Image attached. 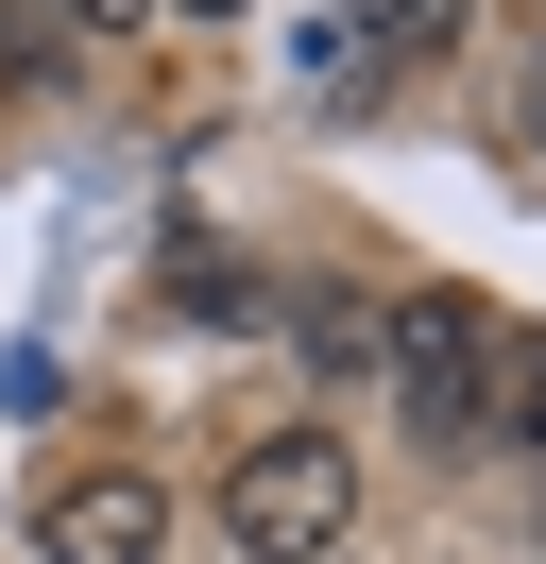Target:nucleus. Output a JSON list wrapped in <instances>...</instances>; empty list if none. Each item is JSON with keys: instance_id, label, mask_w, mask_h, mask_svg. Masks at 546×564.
I'll return each mask as SVG.
<instances>
[{"instance_id": "obj_1", "label": "nucleus", "mask_w": 546, "mask_h": 564, "mask_svg": "<svg viewBox=\"0 0 546 564\" xmlns=\"http://www.w3.org/2000/svg\"><path fill=\"white\" fill-rule=\"evenodd\" d=\"M341 530H359V445L341 427H256L222 462V547L239 564H341Z\"/></svg>"}, {"instance_id": "obj_2", "label": "nucleus", "mask_w": 546, "mask_h": 564, "mask_svg": "<svg viewBox=\"0 0 546 564\" xmlns=\"http://www.w3.org/2000/svg\"><path fill=\"white\" fill-rule=\"evenodd\" d=\"M393 411H410V462H478V427H495V308L478 291H410Z\"/></svg>"}, {"instance_id": "obj_3", "label": "nucleus", "mask_w": 546, "mask_h": 564, "mask_svg": "<svg viewBox=\"0 0 546 564\" xmlns=\"http://www.w3.org/2000/svg\"><path fill=\"white\" fill-rule=\"evenodd\" d=\"M34 564H171V496L154 462H86L34 496Z\"/></svg>"}, {"instance_id": "obj_4", "label": "nucleus", "mask_w": 546, "mask_h": 564, "mask_svg": "<svg viewBox=\"0 0 546 564\" xmlns=\"http://www.w3.org/2000/svg\"><path fill=\"white\" fill-rule=\"evenodd\" d=\"M341 18H359V35L393 52V69H444V52H461V18H478V0H341Z\"/></svg>"}, {"instance_id": "obj_5", "label": "nucleus", "mask_w": 546, "mask_h": 564, "mask_svg": "<svg viewBox=\"0 0 546 564\" xmlns=\"http://www.w3.org/2000/svg\"><path fill=\"white\" fill-rule=\"evenodd\" d=\"M307 359H325V377H393V325H375V291H307Z\"/></svg>"}, {"instance_id": "obj_6", "label": "nucleus", "mask_w": 546, "mask_h": 564, "mask_svg": "<svg viewBox=\"0 0 546 564\" xmlns=\"http://www.w3.org/2000/svg\"><path fill=\"white\" fill-rule=\"evenodd\" d=\"M546 462V343H495V427H478V462Z\"/></svg>"}, {"instance_id": "obj_7", "label": "nucleus", "mask_w": 546, "mask_h": 564, "mask_svg": "<svg viewBox=\"0 0 546 564\" xmlns=\"http://www.w3.org/2000/svg\"><path fill=\"white\" fill-rule=\"evenodd\" d=\"M171 308H188V325H273V291L239 274V257H205V240H188V257H171Z\"/></svg>"}, {"instance_id": "obj_8", "label": "nucleus", "mask_w": 546, "mask_h": 564, "mask_svg": "<svg viewBox=\"0 0 546 564\" xmlns=\"http://www.w3.org/2000/svg\"><path fill=\"white\" fill-rule=\"evenodd\" d=\"M0 86H68V18L52 0H0Z\"/></svg>"}, {"instance_id": "obj_9", "label": "nucleus", "mask_w": 546, "mask_h": 564, "mask_svg": "<svg viewBox=\"0 0 546 564\" xmlns=\"http://www.w3.org/2000/svg\"><path fill=\"white\" fill-rule=\"evenodd\" d=\"M512 138L546 154V35H529V69H512Z\"/></svg>"}, {"instance_id": "obj_10", "label": "nucleus", "mask_w": 546, "mask_h": 564, "mask_svg": "<svg viewBox=\"0 0 546 564\" xmlns=\"http://www.w3.org/2000/svg\"><path fill=\"white\" fill-rule=\"evenodd\" d=\"M68 35H136V18H154V0H52Z\"/></svg>"}, {"instance_id": "obj_11", "label": "nucleus", "mask_w": 546, "mask_h": 564, "mask_svg": "<svg viewBox=\"0 0 546 564\" xmlns=\"http://www.w3.org/2000/svg\"><path fill=\"white\" fill-rule=\"evenodd\" d=\"M154 18H239V0H154Z\"/></svg>"}, {"instance_id": "obj_12", "label": "nucleus", "mask_w": 546, "mask_h": 564, "mask_svg": "<svg viewBox=\"0 0 546 564\" xmlns=\"http://www.w3.org/2000/svg\"><path fill=\"white\" fill-rule=\"evenodd\" d=\"M529 547H546V513H529Z\"/></svg>"}, {"instance_id": "obj_13", "label": "nucleus", "mask_w": 546, "mask_h": 564, "mask_svg": "<svg viewBox=\"0 0 546 564\" xmlns=\"http://www.w3.org/2000/svg\"><path fill=\"white\" fill-rule=\"evenodd\" d=\"M341 564H359V547H341Z\"/></svg>"}]
</instances>
